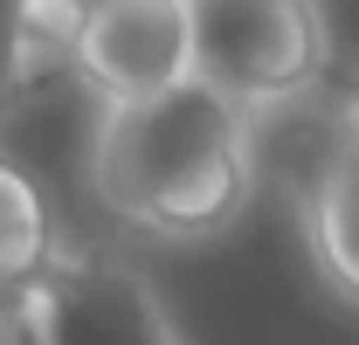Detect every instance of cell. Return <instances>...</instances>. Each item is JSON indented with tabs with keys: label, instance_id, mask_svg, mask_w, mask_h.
<instances>
[{
	"label": "cell",
	"instance_id": "obj_7",
	"mask_svg": "<svg viewBox=\"0 0 359 345\" xmlns=\"http://www.w3.org/2000/svg\"><path fill=\"white\" fill-rule=\"evenodd\" d=\"M318 35V90H332V104L359 118V0H304Z\"/></svg>",
	"mask_w": 359,
	"mask_h": 345
},
{
	"label": "cell",
	"instance_id": "obj_4",
	"mask_svg": "<svg viewBox=\"0 0 359 345\" xmlns=\"http://www.w3.org/2000/svg\"><path fill=\"white\" fill-rule=\"evenodd\" d=\"M28 297L42 345H180L159 297L111 256H55Z\"/></svg>",
	"mask_w": 359,
	"mask_h": 345
},
{
	"label": "cell",
	"instance_id": "obj_2",
	"mask_svg": "<svg viewBox=\"0 0 359 345\" xmlns=\"http://www.w3.org/2000/svg\"><path fill=\"white\" fill-rule=\"evenodd\" d=\"M194 83L235 111H276L318 90V35L304 0H187Z\"/></svg>",
	"mask_w": 359,
	"mask_h": 345
},
{
	"label": "cell",
	"instance_id": "obj_1",
	"mask_svg": "<svg viewBox=\"0 0 359 345\" xmlns=\"http://www.w3.org/2000/svg\"><path fill=\"white\" fill-rule=\"evenodd\" d=\"M256 118L208 83H173L145 104L104 111L90 145V201L111 228L152 242H208L249 208Z\"/></svg>",
	"mask_w": 359,
	"mask_h": 345
},
{
	"label": "cell",
	"instance_id": "obj_9",
	"mask_svg": "<svg viewBox=\"0 0 359 345\" xmlns=\"http://www.w3.org/2000/svg\"><path fill=\"white\" fill-rule=\"evenodd\" d=\"M0 345H42V325H35V297H28V283H0Z\"/></svg>",
	"mask_w": 359,
	"mask_h": 345
},
{
	"label": "cell",
	"instance_id": "obj_3",
	"mask_svg": "<svg viewBox=\"0 0 359 345\" xmlns=\"http://www.w3.org/2000/svg\"><path fill=\"white\" fill-rule=\"evenodd\" d=\"M62 48H69L76 83L104 111L145 104V97L194 76V62H187V0H90L62 28Z\"/></svg>",
	"mask_w": 359,
	"mask_h": 345
},
{
	"label": "cell",
	"instance_id": "obj_5",
	"mask_svg": "<svg viewBox=\"0 0 359 345\" xmlns=\"http://www.w3.org/2000/svg\"><path fill=\"white\" fill-rule=\"evenodd\" d=\"M311 242L325 269L359 297V118H346L339 145L325 152L311 187Z\"/></svg>",
	"mask_w": 359,
	"mask_h": 345
},
{
	"label": "cell",
	"instance_id": "obj_8",
	"mask_svg": "<svg viewBox=\"0 0 359 345\" xmlns=\"http://www.w3.org/2000/svg\"><path fill=\"white\" fill-rule=\"evenodd\" d=\"M42 28H48V14L35 7V0H0V97L14 90L21 69H28V48H35Z\"/></svg>",
	"mask_w": 359,
	"mask_h": 345
},
{
	"label": "cell",
	"instance_id": "obj_6",
	"mask_svg": "<svg viewBox=\"0 0 359 345\" xmlns=\"http://www.w3.org/2000/svg\"><path fill=\"white\" fill-rule=\"evenodd\" d=\"M55 249V221H48L42 194L28 187V172L14 159H0V283H35Z\"/></svg>",
	"mask_w": 359,
	"mask_h": 345
},
{
	"label": "cell",
	"instance_id": "obj_10",
	"mask_svg": "<svg viewBox=\"0 0 359 345\" xmlns=\"http://www.w3.org/2000/svg\"><path fill=\"white\" fill-rule=\"evenodd\" d=\"M35 7H42L48 21H62V28H69V21H76V14H83L90 0H35Z\"/></svg>",
	"mask_w": 359,
	"mask_h": 345
}]
</instances>
